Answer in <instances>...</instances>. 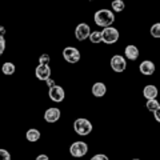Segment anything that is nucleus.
Here are the masks:
<instances>
[{"label": "nucleus", "mask_w": 160, "mask_h": 160, "mask_svg": "<svg viewBox=\"0 0 160 160\" xmlns=\"http://www.w3.org/2000/svg\"><path fill=\"white\" fill-rule=\"evenodd\" d=\"M93 20L96 23V26L99 27H111L113 22H115V15L111 9H99V11L95 12Z\"/></svg>", "instance_id": "f257e3e1"}, {"label": "nucleus", "mask_w": 160, "mask_h": 160, "mask_svg": "<svg viewBox=\"0 0 160 160\" xmlns=\"http://www.w3.org/2000/svg\"><path fill=\"white\" fill-rule=\"evenodd\" d=\"M102 32V42L106 44H115L119 40V31L113 27H106Z\"/></svg>", "instance_id": "7ed1b4c3"}, {"label": "nucleus", "mask_w": 160, "mask_h": 160, "mask_svg": "<svg viewBox=\"0 0 160 160\" xmlns=\"http://www.w3.org/2000/svg\"><path fill=\"white\" fill-rule=\"evenodd\" d=\"M4 35H6V28H4L3 26H0V36L4 38Z\"/></svg>", "instance_id": "bb28decb"}, {"label": "nucleus", "mask_w": 160, "mask_h": 160, "mask_svg": "<svg viewBox=\"0 0 160 160\" xmlns=\"http://www.w3.org/2000/svg\"><path fill=\"white\" fill-rule=\"evenodd\" d=\"M46 83H47L48 88H51V87H53V86H55V82H53V80H52L51 78H49V79H47V80H46Z\"/></svg>", "instance_id": "a878e982"}, {"label": "nucleus", "mask_w": 160, "mask_h": 160, "mask_svg": "<svg viewBox=\"0 0 160 160\" xmlns=\"http://www.w3.org/2000/svg\"><path fill=\"white\" fill-rule=\"evenodd\" d=\"M89 33H91V28H89V26L87 23L78 24L76 29H75V36H76V39L79 40V42H83V40L88 39Z\"/></svg>", "instance_id": "6e6552de"}, {"label": "nucleus", "mask_w": 160, "mask_h": 160, "mask_svg": "<svg viewBox=\"0 0 160 160\" xmlns=\"http://www.w3.org/2000/svg\"><path fill=\"white\" fill-rule=\"evenodd\" d=\"M0 160H11V153L7 149L0 148Z\"/></svg>", "instance_id": "412c9836"}, {"label": "nucleus", "mask_w": 160, "mask_h": 160, "mask_svg": "<svg viewBox=\"0 0 160 160\" xmlns=\"http://www.w3.org/2000/svg\"><path fill=\"white\" fill-rule=\"evenodd\" d=\"M4 49H6V39H4L3 36H0V56L3 55Z\"/></svg>", "instance_id": "b1692460"}, {"label": "nucleus", "mask_w": 160, "mask_h": 160, "mask_svg": "<svg viewBox=\"0 0 160 160\" xmlns=\"http://www.w3.org/2000/svg\"><path fill=\"white\" fill-rule=\"evenodd\" d=\"M155 69H156V67H155V64L151 62V60H144V62H142L139 66L140 73L146 75V76H151V75L155 72Z\"/></svg>", "instance_id": "9b49d317"}, {"label": "nucleus", "mask_w": 160, "mask_h": 160, "mask_svg": "<svg viewBox=\"0 0 160 160\" xmlns=\"http://www.w3.org/2000/svg\"><path fill=\"white\" fill-rule=\"evenodd\" d=\"M63 58L67 63L75 64L80 60V51L75 47H66L63 49Z\"/></svg>", "instance_id": "423d86ee"}, {"label": "nucleus", "mask_w": 160, "mask_h": 160, "mask_svg": "<svg viewBox=\"0 0 160 160\" xmlns=\"http://www.w3.org/2000/svg\"><path fill=\"white\" fill-rule=\"evenodd\" d=\"M73 129L78 135H80V136H87V135H89L92 132L93 127H92V123L89 122L88 119L79 118L73 122Z\"/></svg>", "instance_id": "f03ea898"}, {"label": "nucleus", "mask_w": 160, "mask_h": 160, "mask_svg": "<svg viewBox=\"0 0 160 160\" xmlns=\"http://www.w3.org/2000/svg\"><path fill=\"white\" fill-rule=\"evenodd\" d=\"M40 131L36 128H29L28 131L26 132V139L28 140V142H31V143H35V142H38V140L40 139Z\"/></svg>", "instance_id": "2eb2a0df"}, {"label": "nucleus", "mask_w": 160, "mask_h": 160, "mask_svg": "<svg viewBox=\"0 0 160 160\" xmlns=\"http://www.w3.org/2000/svg\"><path fill=\"white\" fill-rule=\"evenodd\" d=\"M60 116H62V112H60V109L56 107H51L44 112V120H46L47 123H56L60 119Z\"/></svg>", "instance_id": "1a4fd4ad"}, {"label": "nucleus", "mask_w": 160, "mask_h": 160, "mask_svg": "<svg viewBox=\"0 0 160 160\" xmlns=\"http://www.w3.org/2000/svg\"><path fill=\"white\" fill-rule=\"evenodd\" d=\"M35 75H36L38 80L46 82L47 79L51 78V68H49V66H42V64H39L36 69H35Z\"/></svg>", "instance_id": "9d476101"}, {"label": "nucleus", "mask_w": 160, "mask_h": 160, "mask_svg": "<svg viewBox=\"0 0 160 160\" xmlns=\"http://www.w3.org/2000/svg\"><path fill=\"white\" fill-rule=\"evenodd\" d=\"M91 160H109L107 155L104 153H98V155H93V156L91 158Z\"/></svg>", "instance_id": "5701e85b"}, {"label": "nucleus", "mask_w": 160, "mask_h": 160, "mask_svg": "<svg viewBox=\"0 0 160 160\" xmlns=\"http://www.w3.org/2000/svg\"><path fill=\"white\" fill-rule=\"evenodd\" d=\"M88 39H89V42L93 43V44L102 43V32H100V31H93V32L89 33Z\"/></svg>", "instance_id": "a211bd4d"}, {"label": "nucleus", "mask_w": 160, "mask_h": 160, "mask_svg": "<svg viewBox=\"0 0 160 160\" xmlns=\"http://www.w3.org/2000/svg\"><path fill=\"white\" fill-rule=\"evenodd\" d=\"M48 63H49V55L43 53L42 56L39 58V64H42V66H48Z\"/></svg>", "instance_id": "4be33fe9"}, {"label": "nucleus", "mask_w": 160, "mask_h": 160, "mask_svg": "<svg viewBox=\"0 0 160 160\" xmlns=\"http://www.w3.org/2000/svg\"><path fill=\"white\" fill-rule=\"evenodd\" d=\"M139 48L136 46H133V44H129V46L126 47V49H124V55H126V59L128 60H132V62H135L138 58H139Z\"/></svg>", "instance_id": "f8f14e48"}, {"label": "nucleus", "mask_w": 160, "mask_h": 160, "mask_svg": "<svg viewBox=\"0 0 160 160\" xmlns=\"http://www.w3.org/2000/svg\"><path fill=\"white\" fill-rule=\"evenodd\" d=\"M109 64H111V68L112 71L115 72H124L127 68V60L124 59L122 55H113V56L111 58V62H109Z\"/></svg>", "instance_id": "39448f33"}, {"label": "nucleus", "mask_w": 160, "mask_h": 160, "mask_svg": "<svg viewBox=\"0 0 160 160\" xmlns=\"http://www.w3.org/2000/svg\"><path fill=\"white\" fill-rule=\"evenodd\" d=\"M132 160H140V159H132Z\"/></svg>", "instance_id": "c85d7f7f"}, {"label": "nucleus", "mask_w": 160, "mask_h": 160, "mask_svg": "<svg viewBox=\"0 0 160 160\" xmlns=\"http://www.w3.org/2000/svg\"><path fill=\"white\" fill-rule=\"evenodd\" d=\"M153 116H155V119H156V122H160V113H159V111L153 112Z\"/></svg>", "instance_id": "cd10ccee"}, {"label": "nucleus", "mask_w": 160, "mask_h": 160, "mask_svg": "<svg viewBox=\"0 0 160 160\" xmlns=\"http://www.w3.org/2000/svg\"><path fill=\"white\" fill-rule=\"evenodd\" d=\"M35 160H49V158L47 156V155H44V153H42V155H38V158L35 159Z\"/></svg>", "instance_id": "393cba45"}, {"label": "nucleus", "mask_w": 160, "mask_h": 160, "mask_svg": "<svg viewBox=\"0 0 160 160\" xmlns=\"http://www.w3.org/2000/svg\"><path fill=\"white\" fill-rule=\"evenodd\" d=\"M48 96L55 103H62L64 100V98H66V92H64L63 87L56 86V84H55L53 87L48 88Z\"/></svg>", "instance_id": "0eeeda50"}, {"label": "nucleus", "mask_w": 160, "mask_h": 160, "mask_svg": "<svg viewBox=\"0 0 160 160\" xmlns=\"http://www.w3.org/2000/svg\"><path fill=\"white\" fill-rule=\"evenodd\" d=\"M111 6H112V9L115 12H122L123 9L126 8V4H124L123 0H112Z\"/></svg>", "instance_id": "6ab92c4d"}, {"label": "nucleus", "mask_w": 160, "mask_h": 160, "mask_svg": "<svg viewBox=\"0 0 160 160\" xmlns=\"http://www.w3.org/2000/svg\"><path fill=\"white\" fill-rule=\"evenodd\" d=\"M151 35H152V38H155V39L160 38V24L159 23H155L153 26L151 27Z\"/></svg>", "instance_id": "aec40b11"}, {"label": "nucleus", "mask_w": 160, "mask_h": 160, "mask_svg": "<svg viewBox=\"0 0 160 160\" xmlns=\"http://www.w3.org/2000/svg\"><path fill=\"white\" fill-rule=\"evenodd\" d=\"M147 109L151 112H156V111H160V104L156 99H152V100H147Z\"/></svg>", "instance_id": "f3484780"}, {"label": "nucleus", "mask_w": 160, "mask_h": 160, "mask_svg": "<svg viewBox=\"0 0 160 160\" xmlns=\"http://www.w3.org/2000/svg\"><path fill=\"white\" fill-rule=\"evenodd\" d=\"M15 71H16V67H15V64L11 63V62H7L4 63L2 66V72L4 75H8V76H11V75L15 73Z\"/></svg>", "instance_id": "dca6fc26"}, {"label": "nucleus", "mask_w": 160, "mask_h": 160, "mask_svg": "<svg viewBox=\"0 0 160 160\" xmlns=\"http://www.w3.org/2000/svg\"><path fill=\"white\" fill-rule=\"evenodd\" d=\"M87 152H88V146H87V143L82 142V140L73 142L71 144V147H69V153L73 158H83L87 155Z\"/></svg>", "instance_id": "20e7f679"}, {"label": "nucleus", "mask_w": 160, "mask_h": 160, "mask_svg": "<svg viewBox=\"0 0 160 160\" xmlns=\"http://www.w3.org/2000/svg\"><path fill=\"white\" fill-rule=\"evenodd\" d=\"M143 96L146 98L147 100H152V99H156L158 96V88L152 86V84H148L143 88Z\"/></svg>", "instance_id": "4468645a"}, {"label": "nucleus", "mask_w": 160, "mask_h": 160, "mask_svg": "<svg viewBox=\"0 0 160 160\" xmlns=\"http://www.w3.org/2000/svg\"><path fill=\"white\" fill-rule=\"evenodd\" d=\"M106 93H107V87H106V84H104V83L98 82V83H95L92 86V95H93V96L103 98Z\"/></svg>", "instance_id": "ddd939ff"}]
</instances>
